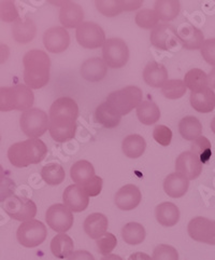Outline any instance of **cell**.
<instances>
[{"label":"cell","instance_id":"ba28073f","mask_svg":"<svg viewBox=\"0 0 215 260\" xmlns=\"http://www.w3.org/2000/svg\"><path fill=\"white\" fill-rule=\"evenodd\" d=\"M102 56L107 66L111 68L124 67L129 58V49L126 42L119 38L106 40L102 47Z\"/></svg>","mask_w":215,"mask_h":260},{"label":"cell","instance_id":"f907efd6","mask_svg":"<svg viewBox=\"0 0 215 260\" xmlns=\"http://www.w3.org/2000/svg\"><path fill=\"white\" fill-rule=\"evenodd\" d=\"M127 260H153V259L148 254L142 253V252H138V253H135V254L129 256Z\"/></svg>","mask_w":215,"mask_h":260},{"label":"cell","instance_id":"8fae6325","mask_svg":"<svg viewBox=\"0 0 215 260\" xmlns=\"http://www.w3.org/2000/svg\"><path fill=\"white\" fill-rule=\"evenodd\" d=\"M73 219L72 212L65 204L52 205L46 214L48 226L52 230L59 233H66L70 230L73 224Z\"/></svg>","mask_w":215,"mask_h":260},{"label":"cell","instance_id":"8992f818","mask_svg":"<svg viewBox=\"0 0 215 260\" xmlns=\"http://www.w3.org/2000/svg\"><path fill=\"white\" fill-rule=\"evenodd\" d=\"M20 124L23 133L29 138H39L45 134L50 126V118L47 112L39 108H31L24 111Z\"/></svg>","mask_w":215,"mask_h":260},{"label":"cell","instance_id":"4dcf8cb0","mask_svg":"<svg viewBox=\"0 0 215 260\" xmlns=\"http://www.w3.org/2000/svg\"><path fill=\"white\" fill-rule=\"evenodd\" d=\"M179 132L186 141H196L202 133V125L196 117L187 116L180 121Z\"/></svg>","mask_w":215,"mask_h":260},{"label":"cell","instance_id":"e575fe53","mask_svg":"<svg viewBox=\"0 0 215 260\" xmlns=\"http://www.w3.org/2000/svg\"><path fill=\"white\" fill-rule=\"evenodd\" d=\"M184 83L186 88L191 90L192 92L200 91L202 89L208 88V76L204 74L203 71L199 68L191 69L188 73H186L184 77Z\"/></svg>","mask_w":215,"mask_h":260},{"label":"cell","instance_id":"1f68e13d","mask_svg":"<svg viewBox=\"0 0 215 260\" xmlns=\"http://www.w3.org/2000/svg\"><path fill=\"white\" fill-rule=\"evenodd\" d=\"M137 116L142 124L152 125L160 119V110L154 102L145 101L137 107Z\"/></svg>","mask_w":215,"mask_h":260},{"label":"cell","instance_id":"4316f807","mask_svg":"<svg viewBox=\"0 0 215 260\" xmlns=\"http://www.w3.org/2000/svg\"><path fill=\"white\" fill-rule=\"evenodd\" d=\"M37 28L33 21L29 17H25L24 20L19 19L13 23L12 34L15 41L20 43L30 42L36 36Z\"/></svg>","mask_w":215,"mask_h":260},{"label":"cell","instance_id":"d6986e66","mask_svg":"<svg viewBox=\"0 0 215 260\" xmlns=\"http://www.w3.org/2000/svg\"><path fill=\"white\" fill-rule=\"evenodd\" d=\"M84 12L80 5L66 2L59 12V21L65 28H77L83 23Z\"/></svg>","mask_w":215,"mask_h":260},{"label":"cell","instance_id":"d4e9b609","mask_svg":"<svg viewBox=\"0 0 215 260\" xmlns=\"http://www.w3.org/2000/svg\"><path fill=\"white\" fill-rule=\"evenodd\" d=\"M120 119L122 116L107 102L100 104L95 111V121L106 128L116 127L120 122Z\"/></svg>","mask_w":215,"mask_h":260},{"label":"cell","instance_id":"8d00e7d4","mask_svg":"<svg viewBox=\"0 0 215 260\" xmlns=\"http://www.w3.org/2000/svg\"><path fill=\"white\" fill-rule=\"evenodd\" d=\"M95 4L98 11L106 16H115L126 11L125 0H97Z\"/></svg>","mask_w":215,"mask_h":260},{"label":"cell","instance_id":"7c38bea8","mask_svg":"<svg viewBox=\"0 0 215 260\" xmlns=\"http://www.w3.org/2000/svg\"><path fill=\"white\" fill-rule=\"evenodd\" d=\"M188 236L194 241L215 245V221L205 217H195L187 226Z\"/></svg>","mask_w":215,"mask_h":260},{"label":"cell","instance_id":"5b68a950","mask_svg":"<svg viewBox=\"0 0 215 260\" xmlns=\"http://www.w3.org/2000/svg\"><path fill=\"white\" fill-rule=\"evenodd\" d=\"M107 103L120 116H125L142 103V91L138 86L129 85L122 90L110 93Z\"/></svg>","mask_w":215,"mask_h":260},{"label":"cell","instance_id":"11a10c76","mask_svg":"<svg viewBox=\"0 0 215 260\" xmlns=\"http://www.w3.org/2000/svg\"><path fill=\"white\" fill-rule=\"evenodd\" d=\"M211 129H212V132L215 134V117L211 121Z\"/></svg>","mask_w":215,"mask_h":260},{"label":"cell","instance_id":"f35d334b","mask_svg":"<svg viewBox=\"0 0 215 260\" xmlns=\"http://www.w3.org/2000/svg\"><path fill=\"white\" fill-rule=\"evenodd\" d=\"M136 23L144 29H153L156 27L159 22L157 13L151 9H142L136 14Z\"/></svg>","mask_w":215,"mask_h":260},{"label":"cell","instance_id":"4fadbf2b","mask_svg":"<svg viewBox=\"0 0 215 260\" xmlns=\"http://www.w3.org/2000/svg\"><path fill=\"white\" fill-rule=\"evenodd\" d=\"M151 43L160 50H171L179 45L178 30L172 25L158 24L151 31Z\"/></svg>","mask_w":215,"mask_h":260},{"label":"cell","instance_id":"5bb4252c","mask_svg":"<svg viewBox=\"0 0 215 260\" xmlns=\"http://www.w3.org/2000/svg\"><path fill=\"white\" fill-rule=\"evenodd\" d=\"M176 170L188 180H194L200 176L202 163L194 152L184 151L179 155L176 161Z\"/></svg>","mask_w":215,"mask_h":260},{"label":"cell","instance_id":"f1b7e54d","mask_svg":"<svg viewBox=\"0 0 215 260\" xmlns=\"http://www.w3.org/2000/svg\"><path fill=\"white\" fill-rule=\"evenodd\" d=\"M70 176L75 185L84 186L96 175H95V169L93 164L86 160H81L75 162L71 167Z\"/></svg>","mask_w":215,"mask_h":260},{"label":"cell","instance_id":"816d5d0a","mask_svg":"<svg viewBox=\"0 0 215 260\" xmlns=\"http://www.w3.org/2000/svg\"><path fill=\"white\" fill-rule=\"evenodd\" d=\"M208 85L212 90H215V67L208 75Z\"/></svg>","mask_w":215,"mask_h":260},{"label":"cell","instance_id":"6da1fadb","mask_svg":"<svg viewBox=\"0 0 215 260\" xmlns=\"http://www.w3.org/2000/svg\"><path fill=\"white\" fill-rule=\"evenodd\" d=\"M79 116L77 104L70 98L57 99L50 108L49 131L57 143L72 140L76 131V119Z\"/></svg>","mask_w":215,"mask_h":260},{"label":"cell","instance_id":"7a4b0ae2","mask_svg":"<svg viewBox=\"0 0 215 260\" xmlns=\"http://www.w3.org/2000/svg\"><path fill=\"white\" fill-rule=\"evenodd\" d=\"M24 81L30 89H41L50 80L51 59L42 50H30L24 55Z\"/></svg>","mask_w":215,"mask_h":260},{"label":"cell","instance_id":"603a6c76","mask_svg":"<svg viewBox=\"0 0 215 260\" xmlns=\"http://www.w3.org/2000/svg\"><path fill=\"white\" fill-rule=\"evenodd\" d=\"M192 107L201 114H209L215 108V93L209 86L197 92L191 93Z\"/></svg>","mask_w":215,"mask_h":260},{"label":"cell","instance_id":"3957f363","mask_svg":"<svg viewBox=\"0 0 215 260\" xmlns=\"http://www.w3.org/2000/svg\"><path fill=\"white\" fill-rule=\"evenodd\" d=\"M47 145L39 138H29L27 141L13 144L8 150V159L15 168H26L37 164L46 158Z\"/></svg>","mask_w":215,"mask_h":260},{"label":"cell","instance_id":"ac0fdd59","mask_svg":"<svg viewBox=\"0 0 215 260\" xmlns=\"http://www.w3.org/2000/svg\"><path fill=\"white\" fill-rule=\"evenodd\" d=\"M178 37L182 46L187 50L201 49L204 36L200 29L192 24H182L178 29Z\"/></svg>","mask_w":215,"mask_h":260},{"label":"cell","instance_id":"f5cc1de1","mask_svg":"<svg viewBox=\"0 0 215 260\" xmlns=\"http://www.w3.org/2000/svg\"><path fill=\"white\" fill-rule=\"evenodd\" d=\"M100 260H123V258L117 256V255H114V254H110L107 256H103Z\"/></svg>","mask_w":215,"mask_h":260},{"label":"cell","instance_id":"52a82bcc","mask_svg":"<svg viewBox=\"0 0 215 260\" xmlns=\"http://www.w3.org/2000/svg\"><path fill=\"white\" fill-rule=\"evenodd\" d=\"M47 236L48 230L45 223L37 219L23 222L16 232V238L20 244L28 248L41 245L46 241Z\"/></svg>","mask_w":215,"mask_h":260},{"label":"cell","instance_id":"ab89813d","mask_svg":"<svg viewBox=\"0 0 215 260\" xmlns=\"http://www.w3.org/2000/svg\"><path fill=\"white\" fill-rule=\"evenodd\" d=\"M192 152L198 155V158L200 159L202 164L206 163L212 155V146L210 141L204 136L197 138L192 145Z\"/></svg>","mask_w":215,"mask_h":260},{"label":"cell","instance_id":"9c48e42d","mask_svg":"<svg viewBox=\"0 0 215 260\" xmlns=\"http://www.w3.org/2000/svg\"><path fill=\"white\" fill-rule=\"evenodd\" d=\"M4 209L11 218L17 221L31 220L37 214V205L30 199L13 196L5 202Z\"/></svg>","mask_w":215,"mask_h":260},{"label":"cell","instance_id":"9f6ffc18","mask_svg":"<svg viewBox=\"0 0 215 260\" xmlns=\"http://www.w3.org/2000/svg\"><path fill=\"white\" fill-rule=\"evenodd\" d=\"M0 140H2V138H0Z\"/></svg>","mask_w":215,"mask_h":260},{"label":"cell","instance_id":"60d3db41","mask_svg":"<svg viewBox=\"0 0 215 260\" xmlns=\"http://www.w3.org/2000/svg\"><path fill=\"white\" fill-rule=\"evenodd\" d=\"M0 20L11 23L19 20V11L11 0H3L0 2Z\"/></svg>","mask_w":215,"mask_h":260},{"label":"cell","instance_id":"f6af8a7d","mask_svg":"<svg viewBox=\"0 0 215 260\" xmlns=\"http://www.w3.org/2000/svg\"><path fill=\"white\" fill-rule=\"evenodd\" d=\"M200 51L205 62L215 67V38L205 40Z\"/></svg>","mask_w":215,"mask_h":260},{"label":"cell","instance_id":"44dd1931","mask_svg":"<svg viewBox=\"0 0 215 260\" xmlns=\"http://www.w3.org/2000/svg\"><path fill=\"white\" fill-rule=\"evenodd\" d=\"M109 226L108 218L101 213L89 215L84 221V231L91 239L99 240L107 233Z\"/></svg>","mask_w":215,"mask_h":260},{"label":"cell","instance_id":"c3c4849f","mask_svg":"<svg viewBox=\"0 0 215 260\" xmlns=\"http://www.w3.org/2000/svg\"><path fill=\"white\" fill-rule=\"evenodd\" d=\"M68 260H95V258L88 250H76L68 258Z\"/></svg>","mask_w":215,"mask_h":260},{"label":"cell","instance_id":"2e32d148","mask_svg":"<svg viewBox=\"0 0 215 260\" xmlns=\"http://www.w3.org/2000/svg\"><path fill=\"white\" fill-rule=\"evenodd\" d=\"M64 204L73 213H80L88 209L90 197L79 185H70L67 187L63 194Z\"/></svg>","mask_w":215,"mask_h":260},{"label":"cell","instance_id":"b9f144b4","mask_svg":"<svg viewBox=\"0 0 215 260\" xmlns=\"http://www.w3.org/2000/svg\"><path fill=\"white\" fill-rule=\"evenodd\" d=\"M153 260H179L178 250L171 245L160 244L154 248Z\"/></svg>","mask_w":215,"mask_h":260},{"label":"cell","instance_id":"277c9868","mask_svg":"<svg viewBox=\"0 0 215 260\" xmlns=\"http://www.w3.org/2000/svg\"><path fill=\"white\" fill-rule=\"evenodd\" d=\"M34 96L30 88L24 84L0 88V111L31 109Z\"/></svg>","mask_w":215,"mask_h":260},{"label":"cell","instance_id":"484cf974","mask_svg":"<svg viewBox=\"0 0 215 260\" xmlns=\"http://www.w3.org/2000/svg\"><path fill=\"white\" fill-rule=\"evenodd\" d=\"M155 216L163 227H174L180 219L179 207L171 202H163L156 206Z\"/></svg>","mask_w":215,"mask_h":260},{"label":"cell","instance_id":"7402d4cb","mask_svg":"<svg viewBox=\"0 0 215 260\" xmlns=\"http://www.w3.org/2000/svg\"><path fill=\"white\" fill-rule=\"evenodd\" d=\"M143 79L148 85L153 88H160L168 81L167 69L162 64L155 60L150 62L144 67Z\"/></svg>","mask_w":215,"mask_h":260},{"label":"cell","instance_id":"74e56055","mask_svg":"<svg viewBox=\"0 0 215 260\" xmlns=\"http://www.w3.org/2000/svg\"><path fill=\"white\" fill-rule=\"evenodd\" d=\"M186 85L184 81L180 79H172L168 80L162 86V94L163 96L169 100H179L183 98L186 93Z\"/></svg>","mask_w":215,"mask_h":260},{"label":"cell","instance_id":"cb8c5ba5","mask_svg":"<svg viewBox=\"0 0 215 260\" xmlns=\"http://www.w3.org/2000/svg\"><path fill=\"white\" fill-rule=\"evenodd\" d=\"M188 187L189 180L178 172L168 175L163 181V190L169 197L174 199L183 197L187 192Z\"/></svg>","mask_w":215,"mask_h":260},{"label":"cell","instance_id":"db71d44e","mask_svg":"<svg viewBox=\"0 0 215 260\" xmlns=\"http://www.w3.org/2000/svg\"><path fill=\"white\" fill-rule=\"evenodd\" d=\"M6 175H5V171H4V169H3V167L0 166V184L3 183V181L6 179Z\"/></svg>","mask_w":215,"mask_h":260},{"label":"cell","instance_id":"bcb514c9","mask_svg":"<svg viewBox=\"0 0 215 260\" xmlns=\"http://www.w3.org/2000/svg\"><path fill=\"white\" fill-rule=\"evenodd\" d=\"M102 185V179L99 176H95L89 181V183H86L84 186L81 187L85 190V192L88 193L89 197H97L101 192Z\"/></svg>","mask_w":215,"mask_h":260},{"label":"cell","instance_id":"681fc988","mask_svg":"<svg viewBox=\"0 0 215 260\" xmlns=\"http://www.w3.org/2000/svg\"><path fill=\"white\" fill-rule=\"evenodd\" d=\"M10 55V49L7 45L4 43H0V64H4L7 62V59Z\"/></svg>","mask_w":215,"mask_h":260},{"label":"cell","instance_id":"83f0119b","mask_svg":"<svg viewBox=\"0 0 215 260\" xmlns=\"http://www.w3.org/2000/svg\"><path fill=\"white\" fill-rule=\"evenodd\" d=\"M73 240L66 233H59L51 242V252L58 259L69 258L73 253Z\"/></svg>","mask_w":215,"mask_h":260},{"label":"cell","instance_id":"d6a6232c","mask_svg":"<svg viewBox=\"0 0 215 260\" xmlns=\"http://www.w3.org/2000/svg\"><path fill=\"white\" fill-rule=\"evenodd\" d=\"M180 8V2L178 0H159L155 3L154 11L157 13L160 21L170 22L179 15Z\"/></svg>","mask_w":215,"mask_h":260},{"label":"cell","instance_id":"f546056e","mask_svg":"<svg viewBox=\"0 0 215 260\" xmlns=\"http://www.w3.org/2000/svg\"><path fill=\"white\" fill-rule=\"evenodd\" d=\"M146 148L145 140L138 134L128 135L124 138L122 149L126 157L131 159H138L144 153Z\"/></svg>","mask_w":215,"mask_h":260},{"label":"cell","instance_id":"ee69618b","mask_svg":"<svg viewBox=\"0 0 215 260\" xmlns=\"http://www.w3.org/2000/svg\"><path fill=\"white\" fill-rule=\"evenodd\" d=\"M153 137L161 146H169L172 141V131L166 125H156L153 131Z\"/></svg>","mask_w":215,"mask_h":260},{"label":"cell","instance_id":"e0dca14e","mask_svg":"<svg viewBox=\"0 0 215 260\" xmlns=\"http://www.w3.org/2000/svg\"><path fill=\"white\" fill-rule=\"evenodd\" d=\"M142 194L140 189L135 185H125L115 194V204L119 210L132 211L140 204Z\"/></svg>","mask_w":215,"mask_h":260},{"label":"cell","instance_id":"9a60e30c","mask_svg":"<svg viewBox=\"0 0 215 260\" xmlns=\"http://www.w3.org/2000/svg\"><path fill=\"white\" fill-rule=\"evenodd\" d=\"M43 43L51 53H62L70 45V36L65 27H52L43 35Z\"/></svg>","mask_w":215,"mask_h":260},{"label":"cell","instance_id":"7bdbcfd3","mask_svg":"<svg viewBox=\"0 0 215 260\" xmlns=\"http://www.w3.org/2000/svg\"><path fill=\"white\" fill-rule=\"evenodd\" d=\"M117 245V239L114 235L112 233H106L105 236L97 240V247H98V252L103 255L107 256L110 255Z\"/></svg>","mask_w":215,"mask_h":260},{"label":"cell","instance_id":"836d02e7","mask_svg":"<svg viewBox=\"0 0 215 260\" xmlns=\"http://www.w3.org/2000/svg\"><path fill=\"white\" fill-rule=\"evenodd\" d=\"M146 232L139 222H128L122 229V237L129 245H139L144 241Z\"/></svg>","mask_w":215,"mask_h":260},{"label":"cell","instance_id":"ffe728a7","mask_svg":"<svg viewBox=\"0 0 215 260\" xmlns=\"http://www.w3.org/2000/svg\"><path fill=\"white\" fill-rule=\"evenodd\" d=\"M108 66L100 57H92L82 64L81 75L85 80L91 82L101 81L107 76Z\"/></svg>","mask_w":215,"mask_h":260},{"label":"cell","instance_id":"30bf717a","mask_svg":"<svg viewBox=\"0 0 215 260\" xmlns=\"http://www.w3.org/2000/svg\"><path fill=\"white\" fill-rule=\"evenodd\" d=\"M76 40L85 49H97L103 47L106 34L100 26L93 22H83L76 28Z\"/></svg>","mask_w":215,"mask_h":260},{"label":"cell","instance_id":"d590c367","mask_svg":"<svg viewBox=\"0 0 215 260\" xmlns=\"http://www.w3.org/2000/svg\"><path fill=\"white\" fill-rule=\"evenodd\" d=\"M43 180L50 186H58L63 183L66 177L64 168L57 163H50L43 167L41 171Z\"/></svg>","mask_w":215,"mask_h":260},{"label":"cell","instance_id":"7dc6e473","mask_svg":"<svg viewBox=\"0 0 215 260\" xmlns=\"http://www.w3.org/2000/svg\"><path fill=\"white\" fill-rule=\"evenodd\" d=\"M15 183L9 177H6V179L0 184V202H6L9 198L14 196L15 191Z\"/></svg>","mask_w":215,"mask_h":260}]
</instances>
